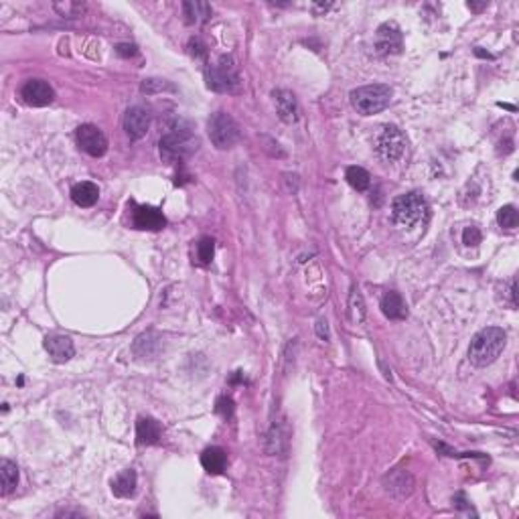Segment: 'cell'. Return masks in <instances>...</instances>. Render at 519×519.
<instances>
[{"mask_svg":"<svg viewBox=\"0 0 519 519\" xmlns=\"http://www.w3.org/2000/svg\"><path fill=\"white\" fill-rule=\"evenodd\" d=\"M199 138L197 134L191 130L189 124H177L173 128H169L167 134H162L160 138V158L169 165H177L183 162L189 156H193L199 150Z\"/></svg>","mask_w":519,"mask_h":519,"instance_id":"cell-1","label":"cell"},{"mask_svg":"<svg viewBox=\"0 0 519 519\" xmlns=\"http://www.w3.org/2000/svg\"><path fill=\"white\" fill-rule=\"evenodd\" d=\"M507 341V335L499 327H487L473 337L471 347H469V359L473 366L485 368L491 366L503 351Z\"/></svg>","mask_w":519,"mask_h":519,"instance_id":"cell-2","label":"cell"},{"mask_svg":"<svg viewBox=\"0 0 519 519\" xmlns=\"http://www.w3.org/2000/svg\"><path fill=\"white\" fill-rule=\"evenodd\" d=\"M392 102V87L383 83L363 85L351 92V106L361 116H371L385 110Z\"/></svg>","mask_w":519,"mask_h":519,"instance_id":"cell-3","label":"cell"},{"mask_svg":"<svg viewBox=\"0 0 519 519\" xmlns=\"http://www.w3.org/2000/svg\"><path fill=\"white\" fill-rule=\"evenodd\" d=\"M392 213H394V220L400 225L414 227V225L422 223L428 218V203L420 193L412 191V193L400 195V197L394 199Z\"/></svg>","mask_w":519,"mask_h":519,"instance_id":"cell-4","label":"cell"},{"mask_svg":"<svg viewBox=\"0 0 519 519\" xmlns=\"http://www.w3.org/2000/svg\"><path fill=\"white\" fill-rule=\"evenodd\" d=\"M207 85L211 89H215V92H222V94L240 92L242 81H240L237 67H235V63H233L231 57L223 55L218 63H213V65L207 67Z\"/></svg>","mask_w":519,"mask_h":519,"instance_id":"cell-5","label":"cell"},{"mask_svg":"<svg viewBox=\"0 0 519 519\" xmlns=\"http://www.w3.org/2000/svg\"><path fill=\"white\" fill-rule=\"evenodd\" d=\"M209 138L215 149H231L240 140V126L227 112H215L209 118Z\"/></svg>","mask_w":519,"mask_h":519,"instance_id":"cell-6","label":"cell"},{"mask_svg":"<svg viewBox=\"0 0 519 519\" xmlns=\"http://www.w3.org/2000/svg\"><path fill=\"white\" fill-rule=\"evenodd\" d=\"M375 150L388 162L398 160L404 154V150H406V136H404V132L398 126H385L383 132L377 136Z\"/></svg>","mask_w":519,"mask_h":519,"instance_id":"cell-7","label":"cell"},{"mask_svg":"<svg viewBox=\"0 0 519 519\" xmlns=\"http://www.w3.org/2000/svg\"><path fill=\"white\" fill-rule=\"evenodd\" d=\"M75 140H77V147L87 152L89 156H104L106 150H108V138L106 134L94 126V124H81L77 130H75Z\"/></svg>","mask_w":519,"mask_h":519,"instance_id":"cell-8","label":"cell"},{"mask_svg":"<svg viewBox=\"0 0 519 519\" xmlns=\"http://www.w3.org/2000/svg\"><path fill=\"white\" fill-rule=\"evenodd\" d=\"M21 98L29 104V106H35V108H43V106H49L55 98V92L53 87L43 81V79H29L23 89H21Z\"/></svg>","mask_w":519,"mask_h":519,"instance_id":"cell-9","label":"cell"},{"mask_svg":"<svg viewBox=\"0 0 519 519\" xmlns=\"http://www.w3.org/2000/svg\"><path fill=\"white\" fill-rule=\"evenodd\" d=\"M150 128V112L145 106H132L124 116V130L132 140H140L147 136Z\"/></svg>","mask_w":519,"mask_h":519,"instance_id":"cell-10","label":"cell"},{"mask_svg":"<svg viewBox=\"0 0 519 519\" xmlns=\"http://www.w3.org/2000/svg\"><path fill=\"white\" fill-rule=\"evenodd\" d=\"M132 223L136 229H149V231H158L167 225V220L160 209L150 207V205H134L132 211Z\"/></svg>","mask_w":519,"mask_h":519,"instance_id":"cell-11","label":"cell"},{"mask_svg":"<svg viewBox=\"0 0 519 519\" xmlns=\"http://www.w3.org/2000/svg\"><path fill=\"white\" fill-rule=\"evenodd\" d=\"M377 53H400L402 51V31L396 23H385L377 29Z\"/></svg>","mask_w":519,"mask_h":519,"instance_id":"cell-12","label":"cell"},{"mask_svg":"<svg viewBox=\"0 0 519 519\" xmlns=\"http://www.w3.org/2000/svg\"><path fill=\"white\" fill-rule=\"evenodd\" d=\"M45 349L55 363H65L74 357V341L65 335H51L45 339Z\"/></svg>","mask_w":519,"mask_h":519,"instance_id":"cell-13","label":"cell"},{"mask_svg":"<svg viewBox=\"0 0 519 519\" xmlns=\"http://www.w3.org/2000/svg\"><path fill=\"white\" fill-rule=\"evenodd\" d=\"M274 102H276V112H278L280 120H284L286 124L297 122L298 104L293 92H288V89H276L274 92Z\"/></svg>","mask_w":519,"mask_h":519,"instance_id":"cell-14","label":"cell"},{"mask_svg":"<svg viewBox=\"0 0 519 519\" xmlns=\"http://www.w3.org/2000/svg\"><path fill=\"white\" fill-rule=\"evenodd\" d=\"M162 436V426L149 416H140L136 422V443L138 445H156Z\"/></svg>","mask_w":519,"mask_h":519,"instance_id":"cell-15","label":"cell"},{"mask_svg":"<svg viewBox=\"0 0 519 519\" xmlns=\"http://www.w3.org/2000/svg\"><path fill=\"white\" fill-rule=\"evenodd\" d=\"M381 313L390 321H404L408 317V306L398 293H385L381 298Z\"/></svg>","mask_w":519,"mask_h":519,"instance_id":"cell-16","label":"cell"},{"mask_svg":"<svg viewBox=\"0 0 519 519\" xmlns=\"http://www.w3.org/2000/svg\"><path fill=\"white\" fill-rule=\"evenodd\" d=\"M201 465L209 475H222L225 471V465H227V454L220 446L205 448L201 454Z\"/></svg>","mask_w":519,"mask_h":519,"instance_id":"cell-17","label":"cell"},{"mask_svg":"<svg viewBox=\"0 0 519 519\" xmlns=\"http://www.w3.org/2000/svg\"><path fill=\"white\" fill-rule=\"evenodd\" d=\"M385 489L394 497H408L410 493L414 491V479L406 471H396V473L385 477Z\"/></svg>","mask_w":519,"mask_h":519,"instance_id":"cell-18","label":"cell"},{"mask_svg":"<svg viewBox=\"0 0 519 519\" xmlns=\"http://www.w3.org/2000/svg\"><path fill=\"white\" fill-rule=\"evenodd\" d=\"M211 4L199 2V0H189L183 2V14L187 17L189 25H203L211 19Z\"/></svg>","mask_w":519,"mask_h":519,"instance_id":"cell-19","label":"cell"},{"mask_svg":"<svg viewBox=\"0 0 519 519\" xmlns=\"http://www.w3.org/2000/svg\"><path fill=\"white\" fill-rule=\"evenodd\" d=\"M136 485H138V477L132 469H126L122 471L120 475H116V479L112 481V493L116 497H132L134 491H136Z\"/></svg>","mask_w":519,"mask_h":519,"instance_id":"cell-20","label":"cell"},{"mask_svg":"<svg viewBox=\"0 0 519 519\" xmlns=\"http://www.w3.org/2000/svg\"><path fill=\"white\" fill-rule=\"evenodd\" d=\"M72 199H74L75 205H79V207H92L100 199V189H98V185L89 183V181L77 183L72 189Z\"/></svg>","mask_w":519,"mask_h":519,"instance_id":"cell-21","label":"cell"},{"mask_svg":"<svg viewBox=\"0 0 519 519\" xmlns=\"http://www.w3.org/2000/svg\"><path fill=\"white\" fill-rule=\"evenodd\" d=\"M286 448H288V428L284 420L274 422L268 434V452L280 454V452H286Z\"/></svg>","mask_w":519,"mask_h":519,"instance_id":"cell-22","label":"cell"},{"mask_svg":"<svg viewBox=\"0 0 519 519\" xmlns=\"http://www.w3.org/2000/svg\"><path fill=\"white\" fill-rule=\"evenodd\" d=\"M0 483H2V495H10L19 485V467L8 458L0 460Z\"/></svg>","mask_w":519,"mask_h":519,"instance_id":"cell-23","label":"cell"},{"mask_svg":"<svg viewBox=\"0 0 519 519\" xmlns=\"http://www.w3.org/2000/svg\"><path fill=\"white\" fill-rule=\"evenodd\" d=\"M213 254H215V242L211 237H201L195 244V264L199 266H209L213 262Z\"/></svg>","mask_w":519,"mask_h":519,"instance_id":"cell-24","label":"cell"},{"mask_svg":"<svg viewBox=\"0 0 519 519\" xmlns=\"http://www.w3.org/2000/svg\"><path fill=\"white\" fill-rule=\"evenodd\" d=\"M345 179L355 191H366L371 185L370 173L366 169H361V167H349L347 173H345Z\"/></svg>","mask_w":519,"mask_h":519,"instance_id":"cell-25","label":"cell"},{"mask_svg":"<svg viewBox=\"0 0 519 519\" xmlns=\"http://www.w3.org/2000/svg\"><path fill=\"white\" fill-rule=\"evenodd\" d=\"M349 313H351V321L353 323H361L366 319V304H363V298L357 290H351V297H349Z\"/></svg>","mask_w":519,"mask_h":519,"instance_id":"cell-26","label":"cell"},{"mask_svg":"<svg viewBox=\"0 0 519 519\" xmlns=\"http://www.w3.org/2000/svg\"><path fill=\"white\" fill-rule=\"evenodd\" d=\"M497 222H499L501 227H505V229H513V227H518V223H519L518 209H516L513 205H505V207H501V209H499V213H497Z\"/></svg>","mask_w":519,"mask_h":519,"instance_id":"cell-27","label":"cell"},{"mask_svg":"<svg viewBox=\"0 0 519 519\" xmlns=\"http://www.w3.org/2000/svg\"><path fill=\"white\" fill-rule=\"evenodd\" d=\"M140 89H142V94L152 96V94H158V92H175V85L165 81V79H145Z\"/></svg>","mask_w":519,"mask_h":519,"instance_id":"cell-28","label":"cell"},{"mask_svg":"<svg viewBox=\"0 0 519 519\" xmlns=\"http://www.w3.org/2000/svg\"><path fill=\"white\" fill-rule=\"evenodd\" d=\"M53 8L61 17H77V14L83 12V4H77V2H55Z\"/></svg>","mask_w":519,"mask_h":519,"instance_id":"cell-29","label":"cell"},{"mask_svg":"<svg viewBox=\"0 0 519 519\" xmlns=\"http://www.w3.org/2000/svg\"><path fill=\"white\" fill-rule=\"evenodd\" d=\"M463 244L469 246V248L479 246L481 244V231H479V227H475V225L465 227V231H463Z\"/></svg>","mask_w":519,"mask_h":519,"instance_id":"cell-30","label":"cell"},{"mask_svg":"<svg viewBox=\"0 0 519 519\" xmlns=\"http://www.w3.org/2000/svg\"><path fill=\"white\" fill-rule=\"evenodd\" d=\"M233 410H235V406H233V400H231L229 396H222V398L218 400V404H215V412L222 416L223 420L231 418V416H233Z\"/></svg>","mask_w":519,"mask_h":519,"instance_id":"cell-31","label":"cell"},{"mask_svg":"<svg viewBox=\"0 0 519 519\" xmlns=\"http://www.w3.org/2000/svg\"><path fill=\"white\" fill-rule=\"evenodd\" d=\"M452 503H454V507H458V509H465V511H473L471 509V503L467 501V497H465V493H458V495H454L452 497Z\"/></svg>","mask_w":519,"mask_h":519,"instance_id":"cell-32","label":"cell"},{"mask_svg":"<svg viewBox=\"0 0 519 519\" xmlns=\"http://www.w3.org/2000/svg\"><path fill=\"white\" fill-rule=\"evenodd\" d=\"M116 51L122 55V57H134L138 51H136V47L134 45H128V43H120L118 47H116Z\"/></svg>","mask_w":519,"mask_h":519,"instance_id":"cell-33","label":"cell"},{"mask_svg":"<svg viewBox=\"0 0 519 519\" xmlns=\"http://www.w3.org/2000/svg\"><path fill=\"white\" fill-rule=\"evenodd\" d=\"M317 333H319V337H321L323 341H329V325H327L325 319H321V321L317 323Z\"/></svg>","mask_w":519,"mask_h":519,"instance_id":"cell-34","label":"cell"},{"mask_svg":"<svg viewBox=\"0 0 519 519\" xmlns=\"http://www.w3.org/2000/svg\"><path fill=\"white\" fill-rule=\"evenodd\" d=\"M331 6H333V4H331V2H327V4H315V6H313V8H315V12H319V10H323V12H327V10H329V8H331Z\"/></svg>","mask_w":519,"mask_h":519,"instance_id":"cell-35","label":"cell"},{"mask_svg":"<svg viewBox=\"0 0 519 519\" xmlns=\"http://www.w3.org/2000/svg\"><path fill=\"white\" fill-rule=\"evenodd\" d=\"M485 6H487V2H481V4H477V2H469V8H471V10H475V12L483 10Z\"/></svg>","mask_w":519,"mask_h":519,"instance_id":"cell-36","label":"cell"}]
</instances>
